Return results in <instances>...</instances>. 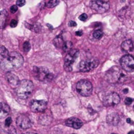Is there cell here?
Returning <instances> with one entry per match:
<instances>
[{
  "instance_id": "6da1fadb",
  "label": "cell",
  "mask_w": 134,
  "mask_h": 134,
  "mask_svg": "<svg viewBox=\"0 0 134 134\" xmlns=\"http://www.w3.org/2000/svg\"><path fill=\"white\" fill-rule=\"evenodd\" d=\"M24 62V59L21 54L13 51L1 62V67L5 71H11L18 69Z\"/></svg>"
},
{
  "instance_id": "7a4b0ae2",
  "label": "cell",
  "mask_w": 134,
  "mask_h": 134,
  "mask_svg": "<svg viewBox=\"0 0 134 134\" xmlns=\"http://www.w3.org/2000/svg\"><path fill=\"white\" fill-rule=\"evenodd\" d=\"M104 78L109 83H122L127 80L128 76L118 66H112L105 74Z\"/></svg>"
},
{
  "instance_id": "3957f363",
  "label": "cell",
  "mask_w": 134,
  "mask_h": 134,
  "mask_svg": "<svg viewBox=\"0 0 134 134\" xmlns=\"http://www.w3.org/2000/svg\"><path fill=\"white\" fill-rule=\"evenodd\" d=\"M33 91H34L33 83L28 80H23L20 81L19 84L15 88L17 96L22 99H26L30 97Z\"/></svg>"
},
{
  "instance_id": "277c9868",
  "label": "cell",
  "mask_w": 134,
  "mask_h": 134,
  "mask_svg": "<svg viewBox=\"0 0 134 134\" xmlns=\"http://www.w3.org/2000/svg\"><path fill=\"white\" fill-rule=\"evenodd\" d=\"M33 72L37 79L41 82H51L53 78V74L51 73L47 68L44 66H34Z\"/></svg>"
},
{
  "instance_id": "5b68a950",
  "label": "cell",
  "mask_w": 134,
  "mask_h": 134,
  "mask_svg": "<svg viewBox=\"0 0 134 134\" xmlns=\"http://www.w3.org/2000/svg\"><path fill=\"white\" fill-rule=\"evenodd\" d=\"M76 91L82 96L88 97L92 93L93 86L91 83L88 80H82L76 85Z\"/></svg>"
},
{
  "instance_id": "8992f818",
  "label": "cell",
  "mask_w": 134,
  "mask_h": 134,
  "mask_svg": "<svg viewBox=\"0 0 134 134\" xmlns=\"http://www.w3.org/2000/svg\"><path fill=\"white\" fill-rule=\"evenodd\" d=\"M99 64V60L96 58H91L82 61L79 64V70L82 72H89L96 68Z\"/></svg>"
},
{
  "instance_id": "52a82bcc",
  "label": "cell",
  "mask_w": 134,
  "mask_h": 134,
  "mask_svg": "<svg viewBox=\"0 0 134 134\" xmlns=\"http://www.w3.org/2000/svg\"><path fill=\"white\" fill-rule=\"evenodd\" d=\"M79 51L77 50H71L68 54L66 55L65 59V64H64V68L67 72H70L72 70V65L76 61V58L78 57Z\"/></svg>"
},
{
  "instance_id": "ba28073f",
  "label": "cell",
  "mask_w": 134,
  "mask_h": 134,
  "mask_svg": "<svg viewBox=\"0 0 134 134\" xmlns=\"http://www.w3.org/2000/svg\"><path fill=\"white\" fill-rule=\"evenodd\" d=\"M91 8L99 13H104L110 8L109 3L103 0H93L89 3Z\"/></svg>"
},
{
  "instance_id": "9c48e42d",
  "label": "cell",
  "mask_w": 134,
  "mask_h": 134,
  "mask_svg": "<svg viewBox=\"0 0 134 134\" xmlns=\"http://www.w3.org/2000/svg\"><path fill=\"white\" fill-rule=\"evenodd\" d=\"M120 65L124 71L127 72H134V58L131 55H124L120 59Z\"/></svg>"
},
{
  "instance_id": "30bf717a",
  "label": "cell",
  "mask_w": 134,
  "mask_h": 134,
  "mask_svg": "<svg viewBox=\"0 0 134 134\" xmlns=\"http://www.w3.org/2000/svg\"><path fill=\"white\" fill-rule=\"evenodd\" d=\"M120 101V97L116 93H110L103 98V104L106 107L115 106Z\"/></svg>"
},
{
  "instance_id": "8fae6325",
  "label": "cell",
  "mask_w": 134,
  "mask_h": 134,
  "mask_svg": "<svg viewBox=\"0 0 134 134\" xmlns=\"http://www.w3.org/2000/svg\"><path fill=\"white\" fill-rule=\"evenodd\" d=\"M47 103L46 101H33L30 104V109L34 112H43L45 111L47 109Z\"/></svg>"
},
{
  "instance_id": "7c38bea8",
  "label": "cell",
  "mask_w": 134,
  "mask_h": 134,
  "mask_svg": "<svg viewBox=\"0 0 134 134\" xmlns=\"http://www.w3.org/2000/svg\"><path fill=\"white\" fill-rule=\"evenodd\" d=\"M17 125L22 130H26L32 126L31 122L28 116L21 114L17 118Z\"/></svg>"
},
{
  "instance_id": "4fadbf2b",
  "label": "cell",
  "mask_w": 134,
  "mask_h": 134,
  "mask_svg": "<svg viewBox=\"0 0 134 134\" xmlns=\"http://www.w3.org/2000/svg\"><path fill=\"white\" fill-rule=\"evenodd\" d=\"M6 79L12 88H16L20 83L18 76L11 72H7L6 74Z\"/></svg>"
},
{
  "instance_id": "5bb4252c",
  "label": "cell",
  "mask_w": 134,
  "mask_h": 134,
  "mask_svg": "<svg viewBox=\"0 0 134 134\" xmlns=\"http://www.w3.org/2000/svg\"><path fill=\"white\" fill-rule=\"evenodd\" d=\"M66 126L74 129H80L83 126L82 120L77 118H70L65 122Z\"/></svg>"
},
{
  "instance_id": "9a60e30c",
  "label": "cell",
  "mask_w": 134,
  "mask_h": 134,
  "mask_svg": "<svg viewBox=\"0 0 134 134\" xmlns=\"http://www.w3.org/2000/svg\"><path fill=\"white\" fill-rule=\"evenodd\" d=\"M107 122L110 126H117L120 122V116L116 113H110L107 116Z\"/></svg>"
},
{
  "instance_id": "2e32d148",
  "label": "cell",
  "mask_w": 134,
  "mask_h": 134,
  "mask_svg": "<svg viewBox=\"0 0 134 134\" xmlns=\"http://www.w3.org/2000/svg\"><path fill=\"white\" fill-rule=\"evenodd\" d=\"M10 112V108L5 103H0V119L5 118L8 116Z\"/></svg>"
},
{
  "instance_id": "e0dca14e",
  "label": "cell",
  "mask_w": 134,
  "mask_h": 134,
  "mask_svg": "<svg viewBox=\"0 0 134 134\" xmlns=\"http://www.w3.org/2000/svg\"><path fill=\"white\" fill-rule=\"evenodd\" d=\"M121 47L123 51L126 52H131L133 50V44L131 40H126L122 44Z\"/></svg>"
},
{
  "instance_id": "ac0fdd59",
  "label": "cell",
  "mask_w": 134,
  "mask_h": 134,
  "mask_svg": "<svg viewBox=\"0 0 134 134\" xmlns=\"http://www.w3.org/2000/svg\"><path fill=\"white\" fill-rule=\"evenodd\" d=\"M7 17V12L5 10H3L0 12V29L3 28L5 24L6 19Z\"/></svg>"
},
{
  "instance_id": "d6986e66",
  "label": "cell",
  "mask_w": 134,
  "mask_h": 134,
  "mask_svg": "<svg viewBox=\"0 0 134 134\" xmlns=\"http://www.w3.org/2000/svg\"><path fill=\"white\" fill-rule=\"evenodd\" d=\"M53 44L55 47L59 48V47H62L64 44H65V41H64L63 38L61 36H58L53 40Z\"/></svg>"
},
{
  "instance_id": "ffe728a7",
  "label": "cell",
  "mask_w": 134,
  "mask_h": 134,
  "mask_svg": "<svg viewBox=\"0 0 134 134\" xmlns=\"http://www.w3.org/2000/svg\"><path fill=\"white\" fill-rule=\"evenodd\" d=\"M72 46H73L72 43L70 41H67L65 42L62 48L63 51H65V52H69L72 49Z\"/></svg>"
},
{
  "instance_id": "44dd1931",
  "label": "cell",
  "mask_w": 134,
  "mask_h": 134,
  "mask_svg": "<svg viewBox=\"0 0 134 134\" xmlns=\"http://www.w3.org/2000/svg\"><path fill=\"white\" fill-rule=\"evenodd\" d=\"M47 120L51 122V117L50 116H48V115H46L45 114H44L42 116L40 117V123H41L42 124H44V125L47 124Z\"/></svg>"
},
{
  "instance_id": "7402d4cb",
  "label": "cell",
  "mask_w": 134,
  "mask_h": 134,
  "mask_svg": "<svg viewBox=\"0 0 134 134\" xmlns=\"http://www.w3.org/2000/svg\"><path fill=\"white\" fill-rule=\"evenodd\" d=\"M9 54V53L8 50L3 45H0V55H2L3 58H5L8 56Z\"/></svg>"
},
{
  "instance_id": "603a6c76",
  "label": "cell",
  "mask_w": 134,
  "mask_h": 134,
  "mask_svg": "<svg viewBox=\"0 0 134 134\" xmlns=\"http://www.w3.org/2000/svg\"><path fill=\"white\" fill-rule=\"evenodd\" d=\"M103 32L101 30H95L93 33V38L97 39V40H99L103 37Z\"/></svg>"
},
{
  "instance_id": "cb8c5ba5",
  "label": "cell",
  "mask_w": 134,
  "mask_h": 134,
  "mask_svg": "<svg viewBox=\"0 0 134 134\" xmlns=\"http://www.w3.org/2000/svg\"><path fill=\"white\" fill-rule=\"evenodd\" d=\"M59 0H50L48 3H47V7L48 8H53L57 6L59 3Z\"/></svg>"
},
{
  "instance_id": "d4e9b609",
  "label": "cell",
  "mask_w": 134,
  "mask_h": 134,
  "mask_svg": "<svg viewBox=\"0 0 134 134\" xmlns=\"http://www.w3.org/2000/svg\"><path fill=\"white\" fill-rule=\"evenodd\" d=\"M31 49V45H30V42L28 41H25L23 44V50H24V52H28Z\"/></svg>"
},
{
  "instance_id": "484cf974",
  "label": "cell",
  "mask_w": 134,
  "mask_h": 134,
  "mask_svg": "<svg viewBox=\"0 0 134 134\" xmlns=\"http://www.w3.org/2000/svg\"><path fill=\"white\" fill-rule=\"evenodd\" d=\"M12 123V119L11 117H8L5 120V125L6 127H9L11 126V124Z\"/></svg>"
},
{
  "instance_id": "4316f807",
  "label": "cell",
  "mask_w": 134,
  "mask_h": 134,
  "mask_svg": "<svg viewBox=\"0 0 134 134\" xmlns=\"http://www.w3.org/2000/svg\"><path fill=\"white\" fill-rule=\"evenodd\" d=\"M25 0H17V5L18 6V7H23L25 5Z\"/></svg>"
},
{
  "instance_id": "83f0119b",
  "label": "cell",
  "mask_w": 134,
  "mask_h": 134,
  "mask_svg": "<svg viewBox=\"0 0 134 134\" xmlns=\"http://www.w3.org/2000/svg\"><path fill=\"white\" fill-rule=\"evenodd\" d=\"M87 18H88V15L86 13H83L79 17V19L82 21H86L87 20Z\"/></svg>"
},
{
  "instance_id": "f1b7e54d",
  "label": "cell",
  "mask_w": 134,
  "mask_h": 134,
  "mask_svg": "<svg viewBox=\"0 0 134 134\" xmlns=\"http://www.w3.org/2000/svg\"><path fill=\"white\" fill-rule=\"evenodd\" d=\"M124 102H125L126 104H127V105H130V104H131V103H132L133 99L130 97H127V98H126V99H125V101Z\"/></svg>"
},
{
  "instance_id": "f546056e",
  "label": "cell",
  "mask_w": 134,
  "mask_h": 134,
  "mask_svg": "<svg viewBox=\"0 0 134 134\" xmlns=\"http://www.w3.org/2000/svg\"><path fill=\"white\" fill-rule=\"evenodd\" d=\"M10 11L12 13H15L18 11V7L17 5H13L10 9Z\"/></svg>"
},
{
  "instance_id": "4dcf8cb0",
  "label": "cell",
  "mask_w": 134,
  "mask_h": 134,
  "mask_svg": "<svg viewBox=\"0 0 134 134\" xmlns=\"http://www.w3.org/2000/svg\"><path fill=\"white\" fill-rule=\"evenodd\" d=\"M17 20H15V19H13V20H11V22L10 23V26L12 27V28H15V27L17 26Z\"/></svg>"
},
{
  "instance_id": "1f68e13d",
  "label": "cell",
  "mask_w": 134,
  "mask_h": 134,
  "mask_svg": "<svg viewBox=\"0 0 134 134\" xmlns=\"http://www.w3.org/2000/svg\"><path fill=\"white\" fill-rule=\"evenodd\" d=\"M76 25H77V24H76V22L72 21V20H71V21H70L69 23H68V26L70 27H74L76 26Z\"/></svg>"
},
{
  "instance_id": "d6a6232c",
  "label": "cell",
  "mask_w": 134,
  "mask_h": 134,
  "mask_svg": "<svg viewBox=\"0 0 134 134\" xmlns=\"http://www.w3.org/2000/svg\"><path fill=\"white\" fill-rule=\"evenodd\" d=\"M82 34H83V32L82 30H78L76 32V35L78 36H82Z\"/></svg>"
},
{
  "instance_id": "836d02e7",
  "label": "cell",
  "mask_w": 134,
  "mask_h": 134,
  "mask_svg": "<svg viewBox=\"0 0 134 134\" xmlns=\"http://www.w3.org/2000/svg\"><path fill=\"white\" fill-rule=\"evenodd\" d=\"M23 134H37V133H36L34 132H32V131H28V132H26Z\"/></svg>"
},
{
  "instance_id": "e575fe53",
  "label": "cell",
  "mask_w": 134,
  "mask_h": 134,
  "mask_svg": "<svg viewBox=\"0 0 134 134\" xmlns=\"http://www.w3.org/2000/svg\"><path fill=\"white\" fill-rule=\"evenodd\" d=\"M123 92H124V93H125V94H126V93H128V89L127 88H126V89H124V91H123Z\"/></svg>"
},
{
  "instance_id": "d590c367",
  "label": "cell",
  "mask_w": 134,
  "mask_h": 134,
  "mask_svg": "<svg viewBox=\"0 0 134 134\" xmlns=\"http://www.w3.org/2000/svg\"><path fill=\"white\" fill-rule=\"evenodd\" d=\"M126 122H127L128 123H129V124H130V123L131 122V119H130V118H128L127 120H126Z\"/></svg>"
},
{
  "instance_id": "8d00e7d4",
  "label": "cell",
  "mask_w": 134,
  "mask_h": 134,
  "mask_svg": "<svg viewBox=\"0 0 134 134\" xmlns=\"http://www.w3.org/2000/svg\"><path fill=\"white\" fill-rule=\"evenodd\" d=\"M111 134H117V133H111Z\"/></svg>"
},
{
  "instance_id": "74e56055",
  "label": "cell",
  "mask_w": 134,
  "mask_h": 134,
  "mask_svg": "<svg viewBox=\"0 0 134 134\" xmlns=\"http://www.w3.org/2000/svg\"><path fill=\"white\" fill-rule=\"evenodd\" d=\"M133 109H134V105H133Z\"/></svg>"
},
{
  "instance_id": "f35d334b",
  "label": "cell",
  "mask_w": 134,
  "mask_h": 134,
  "mask_svg": "<svg viewBox=\"0 0 134 134\" xmlns=\"http://www.w3.org/2000/svg\"><path fill=\"white\" fill-rule=\"evenodd\" d=\"M133 134H134V133H133Z\"/></svg>"
}]
</instances>
